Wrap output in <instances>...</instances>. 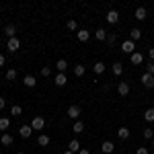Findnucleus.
Masks as SVG:
<instances>
[{
    "instance_id": "20",
    "label": "nucleus",
    "mask_w": 154,
    "mask_h": 154,
    "mask_svg": "<svg viewBox=\"0 0 154 154\" xmlns=\"http://www.w3.org/2000/svg\"><path fill=\"white\" fill-rule=\"evenodd\" d=\"M0 142L4 144V146H11V144L14 142V140H12V136H11V134H2V138H0Z\"/></svg>"
},
{
    "instance_id": "13",
    "label": "nucleus",
    "mask_w": 154,
    "mask_h": 154,
    "mask_svg": "<svg viewBox=\"0 0 154 154\" xmlns=\"http://www.w3.org/2000/svg\"><path fill=\"white\" fill-rule=\"evenodd\" d=\"M146 17H148L146 8H144V6H138V8H136V19H138V21H144Z\"/></svg>"
},
{
    "instance_id": "22",
    "label": "nucleus",
    "mask_w": 154,
    "mask_h": 154,
    "mask_svg": "<svg viewBox=\"0 0 154 154\" xmlns=\"http://www.w3.org/2000/svg\"><path fill=\"white\" fill-rule=\"evenodd\" d=\"M111 70H113V74H115V76H121V72H123V66H121V62H115Z\"/></svg>"
},
{
    "instance_id": "27",
    "label": "nucleus",
    "mask_w": 154,
    "mask_h": 154,
    "mask_svg": "<svg viewBox=\"0 0 154 154\" xmlns=\"http://www.w3.org/2000/svg\"><path fill=\"white\" fill-rule=\"evenodd\" d=\"M66 82H68V80H66V74H58V76H56V84H58V86H64Z\"/></svg>"
},
{
    "instance_id": "39",
    "label": "nucleus",
    "mask_w": 154,
    "mask_h": 154,
    "mask_svg": "<svg viewBox=\"0 0 154 154\" xmlns=\"http://www.w3.org/2000/svg\"><path fill=\"white\" fill-rule=\"evenodd\" d=\"M78 154H91V152H88L86 148H80V152H78Z\"/></svg>"
},
{
    "instance_id": "10",
    "label": "nucleus",
    "mask_w": 154,
    "mask_h": 154,
    "mask_svg": "<svg viewBox=\"0 0 154 154\" xmlns=\"http://www.w3.org/2000/svg\"><path fill=\"white\" fill-rule=\"evenodd\" d=\"M76 37H78V41H88L91 33H88L86 29H78V31H76Z\"/></svg>"
},
{
    "instance_id": "41",
    "label": "nucleus",
    "mask_w": 154,
    "mask_h": 154,
    "mask_svg": "<svg viewBox=\"0 0 154 154\" xmlns=\"http://www.w3.org/2000/svg\"><path fill=\"white\" fill-rule=\"evenodd\" d=\"M64 154H74V152H70V150H66V152H64Z\"/></svg>"
},
{
    "instance_id": "32",
    "label": "nucleus",
    "mask_w": 154,
    "mask_h": 154,
    "mask_svg": "<svg viewBox=\"0 0 154 154\" xmlns=\"http://www.w3.org/2000/svg\"><path fill=\"white\" fill-rule=\"evenodd\" d=\"M11 113H12V115H21V113H23V109H21V107H19V105H12Z\"/></svg>"
},
{
    "instance_id": "19",
    "label": "nucleus",
    "mask_w": 154,
    "mask_h": 154,
    "mask_svg": "<svg viewBox=\"0 0 154 154\" xmlns=\"http://www.w3.org/2000/svg\"><path fill=\"white\" fill-rule=\"evenodd\" d=\"M117 136L121 138V140H128V138H130V130H128V128H119Z\"/></svg>"
},
{
    "instance_id": "29",
    "label": "nucleus",
    "mask_w": 154,
    "mask_h": 154,
    "mask_svg": "<svg viewBox=\"0 0 154 154\" xmlns=\"http://www.w3.org/2000/svg\"><path fill=\"white\" fill-rule=\"evenodd\" d=\"M144 138H146V140H152L154 138V130L152 128H146V130H144Z\"/></svg>"
},
{
    "instance_id": "33",
    "label": "nucleus",
    "mask_w": 154,
    "mask_h": 154,
    "mask_svg": "<svg viewBox=\"0 0 154 154\" xmlns=\"http://www.w3.org/2000/svg\"><path fill=\"white\" fill-rule=\"evenodd\" d=\"M49 74H51V68H49V66H43V68H41V76H45V78H48Z\"/></svg>"
},
{
    "instance_id": "28",
    "label": "nucleus",
    "mask_w": 154,
    "mask_h": 154,
    "mask_svg": "<svg viewBox=\"0 0 154 154\" xmlns=\"http://www.w3.org/2000/svg\"><path fill=\"white\" fill-rule=\"evenodd\" d=\"M84 131V123L82 121H76V123H74V134H82Z\"/></svg>"
},
{
    "instance_id": "24",
    "label": "nucleus",
    "mask_w": 154,
    "mask_h": 154,
    "mask_svg": "<svg viewBox=\"0 0 154 154\" xmlns=\"http://www.w3.org/2000/svg\"><path fill=\"white\" fill-rule=\"evenodd\" d=\"M93 70H95V74H103L105 72V64L103 62H97L95 66H93Z\"/></svg>"
},
{
    "instance_id": "31",
    "label": "nucleus",
    "mask_w": 154,
    "mask_h": 154,
    "mask_svg": "<svg viewBox=\"0 0 154 154\" xmlns=\"http://www.w3.org/2000/svg\"><path fill=\"white\" fill-rule=\"evenodd\" d=\"M68 29H70V31H78V23H76L74 19H72V21H68Z\"/></svg>"
},
{
    "instance_id": "26",
    "label": "nucleus",
    "mask_w": 154,
    "mask_h": 154,
    "mask_svg": "<svg viewBox=\"0 0 154 154\" xmlns=\"http://www.w3.org/2000/svg\"><path fill=\"white\" fill-rule=\"evenodd\" d=\"M84 72H86V68H84L82 64H76V66H74V74H76V76H82Z\"/></svg>"
},
{
    "instance_id": "9",
    "label": "nucleus",
    "mask_w": 154,
    "mask_h": 154,
    "mask_svg": "<svg viewBox=\"0 0 154 154\" xmlns=\"http://www.w3.org/2000/svg\"><path fill=\"white\" fill-rule=\"evenodd\" d=\"M23 84H25V86H27V88H33V86H35V84H37L35 76H31V74H27V76H25V78H23Z\"/></svg>"
},
{
    "instance_id": "15",
    "label": "nucleus",
    "mask_w": 154,
    "mask_h": 154,
    "mask_svg": "<svg viewBox=\"0 0 154 154\" xmlns=\"http://www.w3.org/2000/svg\"><path fill=\"white\" fill-rule=\"evenodd\" d=\"M95 37L99 39V41H105L107 37H109V33H107L105 29H97V31H95Z\"/></svg>"
},
{
    "instance_id": "5",
    "label": "nucleus",
    "mask_w": 154,
    "mask_h": 154,
    "mask_svg": "<svg viewBox=\"0 0 154 154\" xmlns=\"http://www.w3.org/2000/svg\"><path fill=\"white\" fill-rule=\"evenodd\" d=\"M68 115H70V119H78L80 117V107L78 105H70L68 107Z\"/></svg>"
},
{
    "instance_id": "34",
    "label": "nucleus",
    "mask_w": 154,
    "mask_h": 154,
    "mask_svg": "<svg viewBox=\"0 0 154 154\" xmlns=\"http://www.w3.org/2000/svg\"><path fill=\"white\" fill-rule=\"evenodd\" d=\"M146 74H152L154 76V62H150V64L146 66Z\"/></svg>"
},
{
    "instance_id": "7",
    "label": "nucleus",
    "mask_w": 154,
    "mask_h": 154,
    "mask_svg": "<svg viewBox=\"0 0 154 154\" xmlns=\"http://www.w3.org/2000/svg\"><path fill=\"white\" fill-rule=\"evenodd\" d=\"M117 21H119V12L117 11H109V12H107V23L115 25Z\"/></svg>"
},
{
    "instance_id": "8",
    "label": "nucleus",
    "mask_w": 154,
    "mask_h": 154,
    "mask_svg": "<svg viewBox=\"0 0 154 154\" xmlns=\"http://www.w3.org/2000/svg\"><path fill=\"white\" fill-rule=\"evenodd\" d=\"M117 93H119L121 97L130 95V84H128V82H119V84H117Z\"/></svg>"
},
{
    "instance_id": "30",
    "label": "nucleus",
    "mask_w": 154,
    "mask_h": 154,
    "mask_svg": "<svg viewBox=\"0 0 154 154\" xmlns=\"http://www.w3.org/2000/svg\"><path fill=\"white\" fill-rule=\"evenodd\" d=\"M14 78H17V70H6V80H14Z\"/></svg>"
},
{
    "instance_id": "23",
    "label": "nucleus",
    "mask_w": 154,
    "mask_h": 154,
    "mask_svg": "<svg viewBox=\"0 0 154 154\" xmlns=\"http://www.w3.org/2000/svg\"><path fill=\"white\" fill-rule=\"evenodd\" d=\"M144 119L150 123V121H154V107H150V109H146V113H144Z\"/></svg>"
},
{
    "instance_id": "36",
    "label": "nucleus",
    "mask_w": 154,
    "mask_h": 154,
    "mask_svg": "<svg viewBox=\"0 0 154 154\" xmlns=\"http://www.w3.org/2000/svg\"><path fill=\"white\" fill-rule=\"evenodd\" d=\"M136 154H148V148H138Z\"/></svg>"
},
{
    "instance_id": "35",
    "label": "nucleus",
    "mask_w": 154,
    "mask_h": 154,
    "mask_svg": "<svg viewBox=\"0 0 154 154\" xmlns=\"http://www.w3.org/2000/svg\"><path fill=\"white\" fill-rule=\"evenodd\" d=\"M107 41H109V43H111V45H113V43H115V41H117V37H115V35H109V37H107Z\"/></svg>"
},
{
    "instance_id": "25",
    "label": "nucleus",
    "mask_w": 154,
    "mask_h": 154,
    "mask_svg": "<svg viewBox=\"0 0 154 154\" xmlns=\"http://www.w3.org/2000/svg\"><path fill=\"white\" fill-rule=\"evenodd\" d=\"M37 144H39V146H48V144H49V136H45V134H41V136L37 138Z\"/></svg>"
},
{
    "instance_id": "6",
    "label": "nucleus",
    "mask_w": 154,
    "mask_h": 154,
    "mask_svg": "<svg viewBox=\"0 0 154 154\" xmlns=\"http://www.w3.org/2000/svg\"><path fill=\"white\" fill-rule=\"evenodd\" d=\"M101 150H103V154H113V150H115V144L113 142H103V146H101Z\"/></svg>"
},
{
    "instance_id": "18",
    "label": "nucleus",
    "mask_w": 154,
    "mask_h": 154,
    "mask_svg": "<svg viewBox=\"0 0 154 154\" xmlns=\"http://www.w3.org/2000/svg\"><path fill=\"white\" fill-rule=\"evenodd\" d=\"M140 37H142V31L140 29H131L130 31V41H138Z\"/></svg>"
},
{
    "instance_id": "1",
    "label": "nucleus",
    "mask_w": 154,
    "mask_h": 154,
    "mask_svg": "<svg viewBox=\"0 0 154 154\" xmlns=\"http://www.w3.org/2000/svg\"><path fill=\"white\" fill-rule=\"evenodd\" d=\"M31 128H33V131H41L43 128H45V119L41 117V115L33 117V121H31Z\"/></svg>"
},
{
    "instance_id": "3",
    "label": "nucleus",
    "mask_w": 154,
    "mask_h": 154,
    "mask_svg": "<svg viewBox=\"0 0 154 154\" xmlns=\"http://www.w3.org/2000/svg\"><path fill=\"white\" fill-rule=\"evenodd\" d=\"M140 80H142V84L146 86V88H154V76L152 74H144Z\"/></svg>"
},
{
    "instance_id": "4",
    "label": "nucleus",
    "mask_w": 154,
    "mask_h": 154,
    "mask_svg": "<svg viewBox=\"0 0 154 154\" xmlns=\"http://www.w3.org/2000/svg\"><path fill=\"white\" fill-rule=\"evenodd\" d=\"M19 48H21V41H19L17 37H12V39H8V43H6V49H8V51H17Z\"/></svg>"
},
{
    "instance_id": "40",
    "label": "nucleus",
    "mask_w": 154,
    "mask_h": 154,
    "mask_svg": "<svg viewBox=\"0 0 154 154\" xmlns=\"http://www.w3.org/2000/svg\"><path fill=\"white\" fill-rule=\"evenodd\" d=\"M4 62H6V60H4V56H2V54H0V66H4Z\"/></svg>"
},
{
    "instance_id": "17",
    "label": "nucleus",
    "mask_w": 154,
    "mask_h": 154,
    "mask_svg": "<svg viewBox=\"0 0 154 154\" xmlns=\"http://www.w3.org/2000/svg\"><path fill=\"white\" fill-rule=\"evenodd\" d=\"M68 150H70V152H80V142H78V140H72V142L68 144Z\"/></svg>"
},
{
    "instance_id": "12",
    "label": "nucleus",
    "mask_w": 154,
    "mask_h": 154,
    "mask_svg": "<svg viewBox=\"0 0 154 154\" xmlns=\"http://www.w3.org/2000/svg\"><path fill=\"white\" fill-rule=\"evenodd\" d=\"M130 58H131V64H136V66H138V64H142V62H144V56L140 54V51H134V54H131Z\"/></svg>"
},
{
    "instance_id": "21",
    "label": "nucleus",
    "mask_w": 154,
    "mask_h": 154,
    "mask_svg": "<svg viewBox=\"0 0 154 154\" xmlns=\"http://www.w3.org/2000/svg\"><path fill=\"white\" fill-rule=\"evenodd\" d=\"M4 33L12 39V37H14V33H17V27H14V25H6V27H4Z\"/></svg>"
},
{
    "instance_id": "2",
    "label": "nucleus",
    "mask_w": 154,
    "mask_h": 154,
    "mask_svg": "<svg viewBox=\"0 0 154 154\" xmlns=\"http://www.w3.org/2000/svg\"><path fill=\"white\" fill-rule=\"evenodd\" d=\"M134 49H136V45H134V41H130V39H128V41H123V43H121V51H123V54H134Z\"/></svg>"
},
{
    "instance_id": "14",
    "label": "nucleus",
    "mask_w": 154,
    "mask_h": 154,
    "mask_svg": "<svg viewBox=\"0 0 154 154\" xmlns=\"http://www.w3.org/2000/svg\"><path fill=\"white\" fill-rule=\"evenodd\" d=\"M56 68L60 70V74H64V72L68 70V62H66V60H58V62H56Z\"/></svg>"
},
{
    "instance_id": "11",
    "label": "nucleus",
    "mask_w": 154,
    "mask_h": 154,
    "mask_svg": "<svg viewBox=\"0 0 154 154\" xmlns=\"http://www.w3.org/2000/svg\"><path fill=\"white\" fill-rule=\"evenodd\" d=\"M19 134H21L23 138H31V134H33V128H31V125H21Z\"/></svg>"
},
{
    "instance_id": "16",
    "label": "nucleus",
    "mask_w": 154,
    "mask_h": 154,
    "mask_svg": "<svg viewBox=\"0 0 154 154\" xmlns=\"http://www.w3.org/2000/svg\"><path fill=\"white\" fill-rule=\"evenodd\" d=\"M11 128V119L8 117H0V131H6Z\"/></svg>"
},
{
    "instance_id": "37",
    "label": "nucleus",
    "mask_w": 154,
    "mask_h": 154,
    "mask_svg": "<svg viewBox=\"0 0 154 154\" xmlns=\"http://www.w3.org/2000/svg\"><path fill=\"white\" fill-rule=\"evenodd\" d=\"M4 105H6V99H4V97H0V109H4Z\"/></svg>"
},
{
    "instance_id": "42",
    "label": "nucleus",
    "mask_w": 154,
    "mask_h": 154,
    "mask_svg": "<svg viewBox=\"0 0 154 154\" xmlns=\"http://www.w3.org/2000/svg\"><path fill=\"white\" fill-rule=\"evenodd\" d=\"M17 154H23V152H17Z\"/></svg>"
},
{
    "instance_id": "38",
    "label": "nucleus",
    "mask_w": 154,
    "mask_h": 154,
    "mask_svg": "<svg viewBox=\"0 0 154 154\" xmlns=\"http://www.w3.org/2000/svg\"><path fill=\"white\" fill-rule=\"evenodd\" d=\"M148 56L152 58V62H154V49H148Z\"/></svg>"
}]
</instances>
